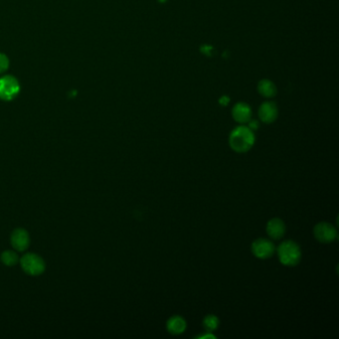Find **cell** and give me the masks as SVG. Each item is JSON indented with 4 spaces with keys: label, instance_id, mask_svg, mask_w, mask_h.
<instances>
[{
    "label": "cell",
    "instance_id": "cell-18",
    "mask_svg": "<svg viewBox=\"0 0 339 339\" xmlns=\"http://www.w3.org/2000/svg\"><path fill=\"white\" fill-rule=\"evenodd\" d=\"M229 102H230V98H229L227 96H221L220 100H219V102H220V104H222V106H227V104H229Z\"/></svg>",
    "mask_w": 339,
    "mask_h": 339
},
{
    "label": "cell",
    "instance_id": "cell-5",
    "mask_svg": "<svg viewBox=\"0 0 339 339\" xmlns=\"http://www.w3.org/2000/svg\"><path fill=\"white\" fill-rule=\"evenodd\" d=\"M314 235L318 242L322 244H330L338 239V230L330 223L320 222L314 226Z\"/></svg>",
    "mask_w": 339,
    "mask_h": 339
},
{
    "label": "cell",
    "instance_id": "cell-6",
    "mask_svg": "<svg viewBox=\"0 0 339 339\" xmlns=\"http://www.w3.org/2000/svg\"><path fill=\"white\" fill-rule=\"evenodd\" d=\"M10 242L14 250L17 252H24L30 246V235L29 233L22 228L15 229L10 236Z\"/></svg>",
    "mask_w": 339,
    "mask_h": 339
},
{
    "label": "cell",
    "instance_id": "cell-14",
    "mask_svg": "<svg viewBox=\"0 0 339 339\" xmlns=\"http://www.w3.org/2000/svg\"><path fill=\"white\" fill-rule=\"evenodd\" d=\"M219 324H220L219 318L214 314H208L203 320V326L208 332H212L216 330L219 326Z\"/></svg>",
    "mask_w": 339,
    "mask_h": 339
},
{
    "label": "cell",
    "instance_id": "cell-13",
    "mask_svg": "<svg viewBox=\"0 0 339 339\" xmlns=\"http://www.w3.org/2000/svg\"><path fill=\"white\" fill-rule=\"evenodd\" d=\"M1 262L7 266H13L19 262V256L16 252L11 250L4 251L0 256Z\"/></svg>",
    "mask_w": 339,
    "mask_h": 339
},
{
    "label": "cell",
    "instance_id": "cell-9",
    "mask_svg": "<svg viewBox=\"0 0 339 339\" xmlns=\"http://www.w3.org/2000/svg\"><path fill=\"white\" fill-rule=\"evenodd\" d=\"M232 116L237 122L241 124H248L252 118V110L248 104L238 102L233 106Z\"/></svg>",
    "mask_w": 339,
    "mask_h": 339
},
{
    "label": "cell",
    "instance_id": "cell-17",
    "mask_svg": "<svg viewBox=\"0 0 339 339\" xmlns=\"http://www.w3.org/2000/svg\"><path fill=\"white\" fill-rule=\"evenodd\" d=\"M248 124H249V128H250L253 132L258 128V122L256 120H250V122H249Z\"/></svg>",
    "mask_w": 339,
    "mask_h": 339
},
{
    "label": "cell",
    "instance_id": "cell-11",
    "mask_svg": "<svg viewBox=\"0 0 339 339\" xmlns=\"http://www.w3.org/2000/svg\"><path fill=\"white\" fill-rule=\"evenodd\" d=\"M166 328L171 334L174 336L181 334L186 330V322L180 316H173L168 320Z\"/></svg>",
    "mask_w": 339,
    "mask_h": 339
},
{
    "label": "cell",
    "instance_id": "cell-7",
    "mask_svg": "<svg viewBox=\"0 0 339 339\" xmlns=\"http://www.w3.org/2000/svg\"><path fill=\"white\" fill-rule=\"evenodd\" d=\"M276 248L272 241L268 239H258L252 244V252L258 258L266 260L274 254Z\"/></svg>",
    "mask_w": 339,
    "mask_h": 339
},
{
    "label": "cell",
    "instance_id": "cell-12",
    "mask_svg": "<svg viewBox=\"0 0 339 339\" xmlns=\"http://www.w3.org/2000/svg\"><path fill=\"white\" fill-rule=\"evenodd\" d=\"M258 92L264 98H270L276 94V86L270 80H260L258 84Z\"/></svg>",
    "mask_w": 339,
    "mask_h": 339
},
{
    "label": "cell",
    "instance_id": "cell-16",
    "mask_svg": "<svg viewBox=\"0 0 339 339\" xmlns=\"http://www.w3.org/2000/svg\"><path fill=\"white\" fill-rule=\"evenodd\" d=\"M213 51H214V48L212 46H208V45H204L201 47V52L205 55V56H212L213 55Z\"/></svg>",
    "mask_w": 339,
    "mask_h": 339
},
{
    "label": "cell",
    "instance_id": "cell-4",
    "mask_svg": "<svg viewBox=\"0 0 339 339\" xmlns=\"http://www.w3.org/2000/svg\"><path fill=\"white\" fill-rule=\"evenodd\" d=\"M20 92V84L13 76H3L0 78V100H12Z\"/></svg>",
    "mask_w": 339,
    "mask_h": 339
},
{
    "label": "cell",
    "instance_id": "cell-10",
    "mask_svg": "<svg viewBox=\"0 0 339 339\" xmlns=\"http://www.w3.org/2000/svg\"><path fill=\"white\" fill-rule=\"evenodd\" d=\"M266 233L268 235L274 240L282 238L286 233V225L284 221L280 218H272L266 224Z\"/></svg>",
    "mask_w": 339,
    "mask_h": 339
},
{
    "label": "cell",
    "instance_id": "cell-1",
    "mask_svg": "<svg viewBox=\"0 0 339 339\" xmlns=\"http://www.w3.org/2000/svg\"><path fill=\"white\" fill-rule=\"evenodd\" d=\"M254 140V132L249 126H240L234 128L229 136L231 148L240 154L249 152L253 148Z\"/></svg>",
    "mask_w": 339,
    "mask_h": 339
},
{
    "label": "cell",
    "instance_id": "cell-15",
    "mask_svg": "<svg viewBox=\"0 0 339 339\" xmlns=\"http://www.w3.org/2000/svg\"><path fill=\"white\" fill-rule=\"evenodd\" d=\"M9 68V60L6 55L0 53V74L7 71Z\"/></svg>",
    "mask_w": 339,
    "mask_h": 339
},
{
    "label": "cell",
    "instance_id": "cell-3",
    "mask_svg": "<svg viewBox=\"0 0 339 339\" xmlns=\"http://www.w3.org/2000/svg\"><path fill=\"white\" fill-rule=\"evenodd\" d=\"M19 262L22 270L29 276H40L46 270V264L43 258L34 253H27L24 254L19 260Z\"/></svg>",
    "mask_w": 339,
    "mask_h": 339
},
{
    "label": "cell",
    "instance_id": "cell-19",
    "mask_svg": "<svg viewBox=\"0 0 339 339\" xmlns=\"http://www.w3.org/2000/svg\"><path fill=\"white\" fill-rule=\"evenodd\" d=\"M158 1H160V2H162V3H164V2H166L168 0H158Z\"/></svg>",
    "mask_w": 339,
    "mask_h": 339
},
{
    "label": "cell",
    "instance_id": "cell-2",
    "mask_svg": "<svg viewBox=\"0 0 339 339\" xmlns=\"http://www.w3.org/2000/svg\"><path fill=\"white\" fill-rule=\"evenodd\" d=\"M278 256L280 262L288 266H296L302 258V251L300 246L292 240L282 242L278 248Z\"/></svg>",
    "mask_w": 339,
    "mask_h": 339
},
{
    "label": "cell",
    "instance_id": "cell-8",
    "mask_svg": "<svg viewBox=\"0 0 339 339\" xmlns=\"http://www.w3.org/2000/svg\"><path fill=\"white\" fill-rule=\"evenodd\" d=\"M278 110L274 102H264L258 108L260 120L264 124H272L278 118Z\"/></svg>",
    "mask_w": 339,
    "mask_h": 339
}]
</instances>
